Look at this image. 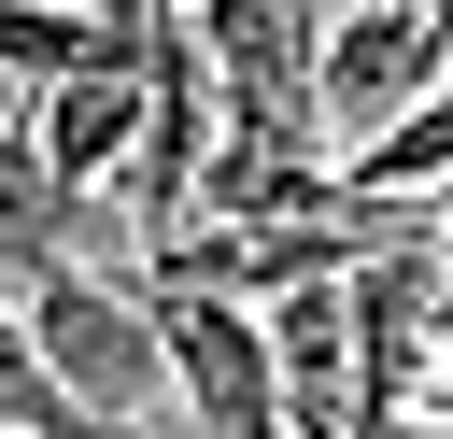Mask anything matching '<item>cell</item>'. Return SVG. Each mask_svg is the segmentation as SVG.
I'll list each match as a JSON object with an SVG mask.
<instances>
[{"label": "cell", "instance_id": "277c9868", "mask_svg": "<svg viewBox=\"0 0 453 439\" xmlns=\"http://www.w3.org/2000/svg\"><path fill=\"white\" fill-rule=\"evenodd\" d=\"M411 99H439V0H340V28H326V127H340V156L368 127H396Z\"/></svg>", "mask_w": 453, "mask_h": 439}, {"label": "cell", "instance_id": "5b68a950", "mask_svg": "<svg viewBox=\"0 0 453 439\" xmlns=\"http://www.w3.org/2000/svg\"><path fill=\"white\" fill-rule=\"evenodd\" d=\"M142 127H156V85H142V71L42 85V156H57L85 198H127V170H142Z\"/></svg>", "mask_w": 453, "mask_h": 439}, {"label": "cell", "instance_id": "8992f818", "mask_svg": "<svg viewBox=\"0 0 453 439\" xmlns=\"http://www.w3.org/2000/svg\"><path fill=\"white\" fill-rule=\"evenodd\" d=\"M340 184H354L368 212H396V198H425V184L453 198V85H439V99H411L396 127H368V142L340 156Z\"/></svg>", "mask_w": 453, "mask_h": 439}, {"label": "cell", "instance_id": "52a82bcc", "mask_svg": "<svg viewBox=\"0 0 453 439\" xmlns=\"http://www.w3.org/2000/svg\"><path fill=\"white\" fill-rule=\"evenodd\" d=\"M439 255H453V198H439Z\"/></svg>", "mask_w": 453, "mask_h": 439}, {"label": "cell", "instance_id": "6da1fadb", "mask_svg": "<svg viewBox=\"0 0 453 439\" xmlns=\"http://www.w3.org/2000/svg\"><path fill=\"white\" fill-rule=\"evenodd\" d=\"M28 297V340H42V368L99 411V425H127V439H156V411L184 397V368H170V312H156V283H113V269H85V255H57V269H28L14 283Z\"/></svg>", "mask_w": 453, "mask_h": 439}, {"label": "cell", "instance_id": "9c48e42d", "mask_svg": "<svg viewBox=\"0 0 453 439\" xmlns=\"http://www.w3.org/2000/svg\"><path fill=\"white\" fill-rule=\"evenodd\" d=\"M0 439H14V425H0Z\"/></svg>", "mask_w": 453, "mask_h": 439}, {"label": "cell", "instance_id": "7a4b0ae2", "mask_svg": "<svg viewBox=\"0 0 453 439\" xmlns=\"http://www.w3.org/2000/svg\"><path fill=\"white\" fill-rule=\"evenodd\" d=\"M396 227L368 212V198H340V212H283V227H170L156 255H142V283H198V297H283V283H326V269H368Z\"/></svg>", "mask_w": 453, "mask_h": 439}, {"label": "cell", "instance_id": "ba28073f", "mask_svg": "<svg viewBox=\"0 0 453 439\" xmlns=\"http://www.w3.org/2000/svg\"><path fill=\"white\" fill-rule=\"evenodd\" d=\"M142 14H184V0H142Z\"/></svg>", "mask_w": 453, "mask_h": 439}, {"label": "cell", "instance_id": "3957f363", "mask_svg": "<svg viewBox=\"0 0 453 439\" xmlns=\"http://www.w3.org/2000/svg\"><path fill=\"white\" fill-rule=\"evenodd\" d=\"M142 85H156V127H142L127 212H142V241H170V227L198 212V170H212V142H226V71H212V42H198L184 14H156V57H142Z\"/></svg>", "mask_w": 453, "mask_h": 439}]
</instances>
